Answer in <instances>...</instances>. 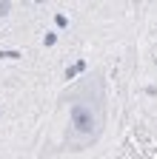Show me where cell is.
Wrapping results in <instances>:
<instances>
[{
  "label": "cell",
  "mask_w": 157,
  "mask_h": 159,
  "mask_svg": "<svg viewBox=\"0 0 157 159\" xmlns=\"http://www.w3.org/2000/svg\"><path fill=\"white\" fill-rule=\"evenodd\" d=\"M69 145H86L100 134V108L97 102H77L71 108V131H69Z\"/></svg>",
  "instance_id": "1"
}]
</instances>
